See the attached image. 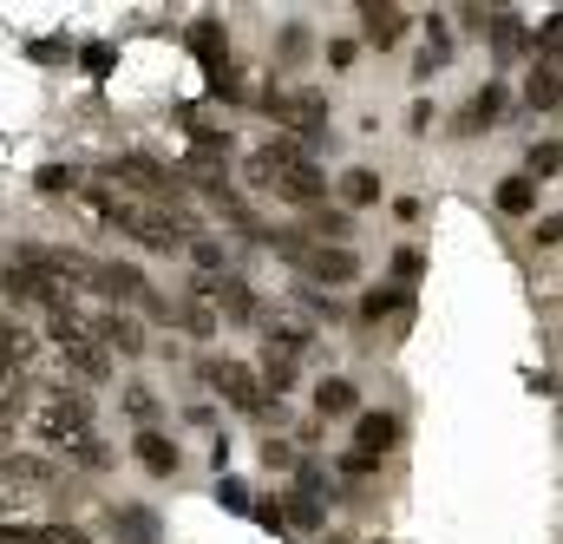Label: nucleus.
Masks as SVG:
<instances>
[{
    "label": "nucleus",
    "mask_w": 563,
    "mask_h": 544,
    "mask_svg": "<svg viewBox=\"0 0 563 544\" xmlns=\"http://www.w3.org/2000/svg\"><path fill=\"white\" fill-rule=\"evenodd\" d=\"M13 420H20V413H7V407H0V446L13 439Z\"/></svg>",
    "instance_id": "40"
},
{
    "label": "nucleus",
    "mask_w": 563,
    "mask_h": 544,
    "mask_svg": "<svg viewBox=\"0 0 563 544\" xmlns=\"http://www.w3.org/2000/svg\"><path fill=\"white\" fill-rule=\"evenodd\" d=\"M112 177H119L125 191L151 197V204H177V191H184V177H177V171H164L157 157H139V151H132V157H119V164H112Z\"/></svg>",
    "instance_id": "5"
},
{
    "label": "nucleus",
    "mask_w": 563,
    "mask_h": 544,
    "mask_svg": "<svg viewBox=\"0 0 563 544\" xmlns=\"http://www.w3.org/2000/svg\"><path fill=\"white\" fill-rule=\"evenodd\" d=\"M308 237H314V243H328V250H347L354 217H347V210H314V217H308Z\"/></svg>",
    "instance_id": "19"
},
{
    "label": "nucleus",
    "mask_w": 563,
    "mask_h": 544,
    "mask_svg": "<svg viewBox=\"0 0 563 544\" xmlns=\"http://www.w3.org/2000/svg\"><path fill=\"white\" fill-rule=\"evenodd\" d=\"M361 33H367L374 46H400V33H407V7H394V0H367V7H361Z\"/></svg>",
    "instance_id": "12"
},
{
    "label": "nucleus",
    "mask_w": 563,
    "mask_h": 544,
    "mask_svg": "<svg viewBox=\"0 0 563 544\" xmlns=\"http://www.w3.org/2000/svg\"><path fill=\"white\" fill-rule=\"evenodd\" d=\"M420 270H426L420 250H400V257H394V275H400V282H420Z\"/></svg>",
    "instance_id": "35"
},
{
    "label": "nucleus",
    "mask_w": 563,
    "mask_h": 544,
    "mask_svg": "<svg viewBox=\"0 0 563 544\" xmlns=\"http://www.w3.org/2000/svg\"><path fill=\"white\" fill-rule=\"evenodd\" d=\"M0 544H86L79 525H0Z\"/></svg>",
    "instance_id": "17"
},
{
    "label": "nucleus",
    "mask_w": 563,
    "mask_h": 544,
    "mask_svg": "<svg viewBox=\"0 0 563 544\" xmlns=\"http://www.w3.org/2000/svg\"><path fill=\"white\" fill-rule=\"evenodd\" d=\"M190 53H197L210 73H223V66H230V40H223V26H217V20H197V26H190Z\"/></svg>",
    "instance_id": "16"
},
{
    "label": "nucleus",
    "mask_w": 563,
    "mask_h": 544,
    "mask_svg": "<svg viewBox=\"0 0 563 544\" xmlns=\"http://www.w3.org/2000/svg\"><path fill=\"white\" fill-rule=\"evenodd\" d=\"M112 230H125V237H139L144 250H184L190 237H197V224H190V210H177V204H119V217H112Z\"/></svg>",
    "instance_id": "1"
},
{
    "label": "nucleus",
    "mask_w": 563,
    "mask_h": 544,
    "mask_svg": "<svg viewBox=\"0 0 563 544\" xmlns=\"http://www.w3.org/2000/svg\"><path fill=\"white\" fill-rule=\"evenodd\" d=\"M66 459H73V466H86V472H106V466H112V453H106V439H92V433H79V439H66Z\"/></svg>",
    "instance_id": "26"
},
{
    "label": "nucleus",
    "mask_w": 563,
    "mask_h": 544,
    "mask_svg": "<svg viewBox=\"0 0 563 544\" xmlns=\"http://www.w3.org/2000/svg\"><path fill=\"white\" fill-rule=\"evenodd\" d=\"M33 348H40V341H33V328H20V322H7V315H0V368H7V374H26Z\"/></svg>",
    "instance_id": "15"
},
{
    "label": "nucleus",
    "mask_w": 563,
    "mask_h": 544,
    "mask_svg": "<svg viewBox=\"0 0 563 544\" xmlns=\"http://www.w3.org/2000/svg\"><path fill=\"white\" fill-rule=\"evenodd\" d=\"M190 257H197V270H203V275H217V270H223V250H217L210 237H190Z\"/></svg>",
    "instance_id": "31"
},
{
    "label": "nucleus",
    "mask_w": 563,
    "mask_h": 544,
    "mask_svg": "<svg viewBox=\"0 0 563 544\" xmlns=\"http://www.w3.org/2000/svg\"><path fill=\"white\" fill-rule=\"evenodd\" d=\"M139 459H144V472H157V479H170V472H177V446H170L164 433H151V426L139 433Z\"/></svg>",
    "instance_id": "21"
},
{
    "label": "nucleus",
    "mask_w": 563,
    "mask_h": 544,
    "mask_svg": "<svg viewBox=\"0 0 563 544\" xmlns=\"http://www.w3.org/2000/svg\"><path fill=\"white\" fill-rule=\"evenodd\" d=\"M177 322H184V335H197V341H210L223 322H217V308L203 302V295H184V308H177Z\"/></svg>",
    "instance_id": "24"
},
{
    "label": "nucleus",
    "mask_w": 563,
    "mask_h": 544,
    "mask_svg": "<svg viewBox=\"0 0 563 544\" xmlns=\"http://www.w3.org/2000/svg\"><path fill=\"white\" fill-rule=\"evenodd\" d=\"M125 407L139 413V420H151V413H157V401H151V388H125Z\"/></svg>",
    "instance_id": "36"
},
{
    "label": "nucleus",
    "mask_w": 563,
    "mask_h": 544,
    "mask_svg": "<svg viewBox=\"0 0 563 544\" xmlns=\"http://www.w3.org/2000/svg\"><path fill=\"white\" fill-rule=\"evenodd\" d=\"M263 191H276L282 204H301V210H308V204H321L328 177H321L314 164H288V171H269V177H263Z\"/></svg>",
    "instance_id": "7"
},
{
    "label": "nucleus",
    "mask_w": 563,
    "mask_h": 544,
    "mask_svg": "<svg viewBox=\"0 0 563 544\" xmlns=\"http://www.w3.org/2000/svg\"><path fill=\"white\" fill-rule=\"evenodd\" d=\"M394 446H400V420H394V413H361V420H354V453L387 459Z\"/></svg>",
    "instance_id": "11"
},
{
    "label": "nucleus",
    "mask_w": 563,
    "mask_h": 544,
    "mask_svg": "<svg viewBox=\"0 0 563 544\" xmlns=\"http://www.w3.org/2000/svg\"><path fill=\"white\" fill-rule=\"evenodd\" d=\"M73 184H79L73 164H46V171H40V191H73Z\"/></svg>",
    "instance_id": "32"
},
{
    "label": "nucleus",
    "mask_w": 563,
    "mask_h": 544,
    "mask_svg": "<svg viewBox=\"0 0 563 544\" xmlns=\"http://www.w3.org/2000/svg\"><path fill=\"white\" fill-rule=\"evenodd\" d=\"M0 486H7L13 499H40V492L59 486V472H53L46 459H33V453H13V459H0Z\"/></svg>",
    "instance_id": "6"
},
{
    "label": "nucleus",
    "mask_w": 563,
    "mask_h": 544,
    "mask_svg": "<svg viewBox=\"0 0 563 544\" xmlns=\"http://www.w3.org/2000/svg\"><path fill=\"white\" fill-rule=\"evenodd\" d=\"M525 99H531V112H551L558 106V66L544 59L538 73H531V86H525Z\"/></svg>",
    "instance_id": "27"
},
{
    "label": "nucleus",
    "mask_w": 563,
    "mask_h": 544,
    "mask_svg": "<svg viewBox=\"0 0 563 544\" xmlns=\"http://www.w3.org/2000/svg\"><path fill=\"white\" fill-rule=\"evenodd\" d=\"M269 112L288 119L295 132H314V126L328 119V93H314V86H308V93H276V86H269Z\"/></svg>",
    "instance_id": "10"
},
{
    "label": "nucleus",
    "mask_w": 563,
    "mask_h": 544,
    "mask_svg": "<svg viewBox=\"0 0 563 544\" xmlns=\"http://www.w3.org/2000/svg\"><path fill=\"white\" fill-rule=\"evenodd\" d=\"M86 66L92 73H112V46H86Z\"/></svg>",
    "instance_id": "38"
},
{
    "label": "nucleus",
    "mask_w": 563,
    "mask_h": 544,
    "mask_svg": "<svg viewBox=\"0 0 563 544\" xmlns=\"http://www.w3.org/2000/svg\"><path fill=\"white\" fill-rule=\"evenodd\" d=\"M341 197H347V204H380V177H374V171H347V177H341Z\"/></svg>",
    "instance_id": "28"
},
{
    "label": "nucleus",
    "mask_w": 563,
    "mask_h": 544,
    "mask_svg": "<svg viewBox=\"0 0 563 544\" xmlns=\"http://www.w3.org/2000/svg\"><path fill=\"white\" fill-rule=\"evenodd\" d=\"M505 119V86H485L472 106H465V132H485V126H498Z\"/></svg>",
    "instance_id": "22"
},
{
    "label": "nucleus",
    "mask_w": 563,
    "mask_h": 544,
    "mask_svg": "<svg viewBox=\"0 0 563 544\" xmlns=\"http://www.w3.org/2000/svg\"><path fill=\"white\" fill-rule=\"evenodd\" d=\"M282 519H295V525H301V532H314V525H321V505H314V492H295V499H288V512H282Z\"/></svg>",
    "instance_id": "29"
},
{
    "label": "nucleus",
    "mask_w": 563,
    "mask_h": 544,
    "mask_svg": "<svg viewBox=\"0 0 563 544\" xmlns=\"http://www.w3.org/2000/svg\"><path fill=\"white\" fill-rule=\"evenodd\" d=\"M558 138H544V144H531V184H538V177H558Z\"/></svg>",
    "instance_id": "30"
},
{
    "label": "nucleus",
    "mask_w": 563,
    "mask_h": 544,
    "mask_svg": "<svg viewBox=\"0 0 563 544\" xmlns=\"http://www.w3.org/2000/svg\"><path fill=\"white\" fill-rule=\"evenodd\" d=\"M341 472H347V479H374L380 459H367V453H341Z\"/></svg>",
    "instance_id": "33"
},
{
    "label": "nucleus",
    "mask_w": 563,
    "mask_h": 544,
    "mask_svg": "<svg viewBox=\"0 0 563 544\" xmlns=\"http://www.w3.org/2000/svg\"><path fill=\"white\" fill-rule=\"evenodd\" d=\"M33 433L46 439V446H66V439H79V433H92V394L86 388H46L40 394V407H33Z\"/></svg>",
    "instance_id": "2"
},
{
    "label": "nucleus",
    "mask_w": 563,
    "mask_h": 544,
    "mask_svg": "<svg viewBox=\"0 0 563 544\" xmlns=\"http://www.w3.org/2000/svg\"><path fill=\"white\" fill-rule=\"evenodd\" d=\"M53 348L66 355V368H73L79 381H112V355H106V348H99V341H92L86 328H79V335H59Z\"/></svg>",
    "instance_id": "9"
},
{
    "label": "nucleus",
    "mask_w": 563,
    "mask_h": 544,
    "mask_svg": "<svg viewBox=\"0 0 563 544\" xmlns=\"http://www.w3.org/2000/svg\"><path fill=\"white\" fill-rule=\"evenodd\" d=\"M203 381H210L236 413H269V394H263L256 368H243V361H203Z\"/></svg>",
    "instance_id": "4"
},
{
    "label": "nucleus",
    "mask_w": 563,
    "mask_h": 544,
    "mask_svg": "<svg viewBox=\"0 0 563 544\" xmlns=\"http://www.w3.org/2000/svg\"><path fill=\"white\" fill-rule=\"evenodd\" d=\"M263 459H269V466H288V459H295V453H288V446H282V439H263Z\"/></svg>",
    "instance_id": "39"
},
{
    "label": "nucleus",
    "mask_w": 563,
    "mask_h": 544,
    "mask_svg": "<svg viewBox=\"0 0 563 544\" xmlns=\"http://www.w3.org/2000/svg\"><path fill=\"white\" fill-rule=\"evenodd\" d=\"M328 66L347 73V66H354V40H334V46H328Z\"/></svg>",
    "instance_id": "37"
},
{
    "label": "nucleus",
    "mask_w": 563,
    "mask_h": 544,
    "mask_svg": "<svg viewBox=\"0 0 563 544\" xmlns=\"http://www.w3.org/2000/svg\"><path fill=\"white\" fill-rule=\"evenodd\" d=\"M86 335H92L106 355H144V328L125 315V308H106L99 322H86Z\"/></svg>",
    "instance_id": "8"
},
{
    "label": "nucleus",
    "mask_w": 563,
    "mask_h": 544,
    "mask_svg": "<svg viewBox=\"0 0 563 544\" xmlns=\"http://www.w3.org/2000/svg\"><path fill=\"white\" fill-rule=\"evenodd\" d=\"M498 210H505V217H531V210H538V184H531V177H505V184H498Z\"/></svg>",
    "instance_id": "23"
},
{
    "label": "nucleus",
    "mask_w": 563,
    "mask_h": 544,
    "mask_svg": "<svg viewBox=\"0 0 563 544\" xmlns=\"http://www.w3.org/2000/svg\"><path fill=\"white\" fill-rule=\"evenodd\" d=\"M7 505H13V492H7V486H0V512H7Z\"/></svg>",
    "instance_id": "41"
},
{
    "label": "nucleus",
    "mask_w": 563,
    "mask_h": 544,
    "mask_svg": "<svg viewBox=\"0 0 563 544\" xmlns=\"http://www.w3.org/2000/svg\"><path fill=\"white\" fill-rule=\"evenodd\" d=\"M106 302H151V289H144V275L132 263H99V282H92Z\"/></svg>",
    "instance_id": "13"
},
{
    "label": "nucleus",
    "mask_w": 563,
    "mask_h": 544,
    "mask_svg": "<svg viewBox=\"0 0 563 544\" xmlns=\"http://www.w3.org/2000/svg\"><path fill=\"white\" fill-rule=\"evenodd\" d=\"M217 499H223L230 512H250V492H243V479H223V486H217Z\"/></svg>",
    "instance_id": "34"
},
{
    "label": "nucleus",
    "mask_w": 563,
    "mask_h": 544,
    "mask_svg": "<svg viewBox=\"0 0 563 544\" xmlns=\"http://www.w3.org/2000/svg\"><path fill=\"white\" fill-rule=\"evenodd\" d=\"M256 381H263V394H288L295 388V355H282V348H263V368H256Z\"/></svg>",
    "instance_id": "20"
},
{
    "label": "nucleus",
    "mask_w": 563,
    "mask_h": 544,
    "mask_svg": "<svg viewBox=\"0 0 563 544\" xmlns=\"http://www.w3.org/2000/svg\"><path fill=\"white\" fill-rule=\"evenodd\" d=\"M276 250H282V257H288L301 275L328 282V289H341V282H354V275H361L354 250H328V243H308V237H276Z\"/></svg>",
    "instance_id": "3"
},
{
    "label": "nucleus",
    "mask_w": 563,
    "mask_h": 544,
    "mask_svg": "<svg viewBox=\"0 0 563 544\" xmlns=\"http://www.w3.org/2000/svg\"><path fill=\"white\" fill-rule=\"evenodd\" d=\"M112 532H119V544H157L164 538L157 512H144V505H112Z\"/></svg>",
    "instance_id": "14"
},
{
    "label": "nucleus",
    "mask_w": 563,
    "mask_h": 544,
    "mask_svg": "<svg viewBox=\"0 0 563 544\" xmlns=\"http://www.w3.org/2000/svg\"><path fill=\"white\" fill-rule=\"evenodd\" d=\"M361 407V394H354V381H341V374H328L321 388H314V413L321 420H341V413Z\"/></svg>",
    "instance_id": "18"
},
{
    "label": "nucleus",
    "mask_w": 563,
    "mask_h": 544,
    "mask_svg": "<svg viewBox=\"0 0 563 544\" xmlns=\"http://www.w3.org/2000/svg\"><path fill=\"white\" fill-rule=\"evenodd\" d=\"M387 315H407V289H367L361 295V322H387Z\"/></svg>",
    "instance_id": "25"
}]
</instances>
